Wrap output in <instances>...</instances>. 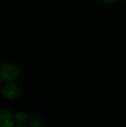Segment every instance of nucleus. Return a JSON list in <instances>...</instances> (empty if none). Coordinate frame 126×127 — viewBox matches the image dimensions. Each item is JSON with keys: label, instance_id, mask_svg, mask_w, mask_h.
<instances>
[{"label": "nucleus", "instance_id": "f257e3e1", "mask_svg": "<svg viewBox=\"0 0 126 127\" xmlns=\"http://www.w3.org/2000/svg\"><path fill=\"white\" fill-rule=\"evenodd\" d=\"M20 75L18 67L13 63H5L0 67V80L2 81L11 82L17 80Z\"/></svg>", "mask_w": 126, "mask_h": 127}, {"label": "nucleus", "instance_id": "f03ea898", "mask_svg": "<svg viewBox=\"0 0 126 127\" xmlns=\"http://www.w3.org/2000/svg\"><path fill=\"white\" fill-rule=\"evenodd\" d=\"M2 95L7 99H14L21 94V88L17 84L8 83L2 88Z\"/></svg>", "mask_w": 126, "mask_h": 127}, {"label": "nucleus", "instance_id": "7ed1b4c3", "mask_svg": "<svg viewBox=\"0 0 126 127\" xmlns=\"http://www.w3.org/2000/svg\"><path fill=\"white\" fill-rule=\"evenodd\" d=\"M15 118L10 111L7 109L0 110V127H14Z\"/></svg>", "mask_w": 126, "mask_h": 127}, {"label": "nucleus", "instance_id": "20e7f679", "mask_svg": "<svg viewBox=\"0 0 126 127\" xmlns=\"http://www.w3.org/2000/svg\"><path fill=\"white\" fill-rule=\"evenodd\" d=\"M29 127H42L43 126V120L42 117L37 113H32L29 116L28 119Z\"/></svg>", "mask_w": 126, "mask_h": 127}, {"label": "nucleus", "instance_id": "39448f33", "mask_svg": "<svg viewBox=\"0 0 126 127\" xmlns=\"http://www.w3.org/2000/svg\"><path fill=\"white\" fill-rule=\"evenodd\" d=\"M14 118H15L16 123H18V124H24V123L28 121L29 115H28L25 112H18L16 115H14Z\"/></svg>", "mask_w": 126, "mask_h": 127}, {"label": "nucleus", "instance_id": "423d86ee", "mask_svg": "<svg viewBox=\"0 0 126 127\" xmlns=\"http://www.w3.org/2000/svg\"><path fill=\"white\" fill-rule=\"evenodd\" d=\"M103 3H105V4H110V3H116L117 1L118 0H100Z\"/></svg>", "mask_w": 126, "mask_h": 127}, {"label": "nucleus", "instance_id": "0eeeda50", "mask_svg": "<svg viewBox=\"0 0 126 127\" xmlns=\"http://www.w3.org/2000/svg\"><path fill=\"white\" fill-rule=\"evenodd\" d=\"M16 127H28V126H24V124H20V125H19V126H16Z\"/></svg>", "mask_w": 126, "mask_h": 127}, {"label": "nucleus", "instance_id": "6e6552de", "mask_svg": "<svg viewBox=\"0 0 126 127\" xmlns=\"http://www.w3.org/2000/svg\"><path fill=\"white\" fill-rule=\"evenodd\" d=\"M125 1H126V0H125Z\"/></svg>", "mask_w": 126, "mask_h": 127}]
</instances>
